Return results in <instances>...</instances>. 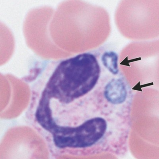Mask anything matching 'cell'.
Masks as SVG:
<instances>
[{"instance_id": "8", "label": "cell", "mask_w": 159, "mask_h": 159, "mask_svg": "<svg viewBox=\"0 0 159 159\" xmlns=\"http://www.w3.org/2000/svg\"><path fill=\"white\" fill-rule=\"evenodd\" d=\"M15 49V40L10 29L0 22V66L7 63Z\"/></svg>"}, {"instance_id": "2", "label": "cell", "mask_w": 159, "mask_h": 159, "mask_svg": "<svg viewBox=\"0 0 159 159\" xmlns=\"http://www.w3.org/2000/svg\"><path fill=\"white\" fill-rule=\"evenodd\" d=\"M110 30L104 8L82 0H66L59 5L49 25L53 37L61 42H98Z\"/></svg>"}, {"instance_id": "9", "label": "cell", "mask_w": 159, "mask_h": 159, "mask_svg": "<svg viewBox=\"0 0 159 159\" xmlns=\"http://www.w3.org/2000/svg\"><path fill=\"white\" fill-rule=\"evenodd\" d=\"M12 96L11 82L8 75L0 73V116L5 111Z\"/></svg>"}, {"instance_id": "7", "label": "cell", "mask_w": 159, "mask_h": 159, "mask_svg": "<svg viewBox=\"0 0 159 159\" xmlns=\"http://www.w3.org/2000/svg\"><path fill=\"white\" fill-rule=\"evenodd\" d=\"M7 75L11 82L12 96L8 108L0 116L2 119H12L19 116L28 107L30 96V88L24 81Z\"/></svg>"}, {"instance_id": "1", "label": "cell", "mask_w": 159, "mask_h": 159, "mask_svg": "<svg viewBox=\"0 0 159 159\" xmlns=\"http://www.w3.org/2000/svg\"><path fill=\"white\" fill-rule=\"evenodd\" d=\"M112 50L47 65L32 79L28 125L53 158L128 152L134 91Z\"/></svg>"}, {"instance_id": "5", "label": "cell", "mask_w": 159, "mask_h": 159, "mask_svg": "<svg viewBox=\"0 0 159 159\" xmlns=\"http://www.w3.org/2000/svg\"><path fill=\"white\" fill-rule=\"evenodd\" d=\"M115 20L128 39L147 41L159 37V0H121Z\"/></svg>"}, {"instance_id": "6", "label": "cell", "mask_w": 159, "mask_h": 159, "mask_svg": "<svg viewBox=\"0 0 159 159\" xmlns=\"http://www.w3.org/2000/svg\"><path fill=\"white\" fill-rule=\"evenodd\" d=\"M40 138L30 127H12L0 140V159H38Z\"/></svg>"}, {"instance_id": "4", "label": "cell", "mask_w": 159, "mask_h": 159, "mask_svg": "<svg viewBox=\"0 0 159 159\" xmlns=\"http://www.w3.org/2000/svg\"><path fill=\"white\" fill-rule=\"evenodd\" d=\"M120 68L134 91L159 90V38L132 42L123 50Z\"/></svg>"}, {"instance_id": "3", "label": "cell", "mask_w": 159, "mask_h": 159, "mask_svg": "<svg viewBox=\"0 0 159 159\" xmlns=\"http://www.w3.org/2000/svg\"><path fill=\"white\" fill-rule=\"evenodd\" d=\"M128 146L136 159H159V90L135 91Z\"/></svg>"}]
</instances>
